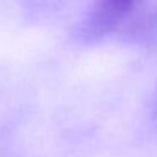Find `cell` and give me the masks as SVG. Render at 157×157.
I'll list each match as a JSON object with an SVG mask.
<instances>
[{"label": "cell", "mask_w": 157, "mask_h": 157, "mask_svg": "<svg viewBox=\"0 0 157 157\" xmlns=\"http://www.w3.org/2000/svg\"><path fill=\"white\" fill-rule=\"evenodd\" d=\"M142 0H96L86 24V36L100 37L112 32Z\"/></svg>", "instance_id": "6da1fadb"}, {"label": "cell", "mask_w": 157, "mask_h": 157, "mask_svg": "<svg viewBox=\"0 0 157 157\" xmlns=\"http://www.w3.org/2000/svg\"><path fill=\"white\" fill-rule=\"evenodd\" d=\"M154 117H155V122H157V96H155V105H154Z\"/></svg>", "instance_id": "7a4b0ae2"}]
</instances>
